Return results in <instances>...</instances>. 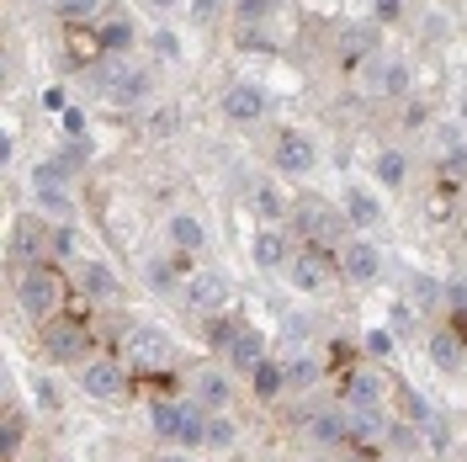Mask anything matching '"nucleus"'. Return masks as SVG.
I'll return each mask as SVG.
<instances>
[{
  "label": "nucleus",
  "instance_id": "nucleus-12",
  "mask_svg": "<svg viewBox=\"0 0 467 462\" xmlns=\"http://www.w3.org/2000/svg\"><path fill=\"white\" fill-rule=\"evenodd\" d=\"M223 356H229V367H234V373H244V377H250V373H255V367L265 362V335L244 324V330L234 335V346L223 351Z\"/></svg>",
  "mask_w": 467,
  "mask_h": 462
},
{
  "label": "nucleus",
  "instance_id": "nucleus-16",
  "mask_svg": "<svg viewBox=\"0 0 467 462\" xmlns=\"http://www.w3.org/2000/svg\"><path fill=\"white\" fill-rule=\"evenodd\" d=\"M250 394H255V399H282V394H287V362H271V356H265L261 367L250 373Z\"/></svg>",
  "mask_w": 467,
  "mask_h": 462
},
{
  "label": "nucleus",
  "instance_id": "nucleus-24",
  "mask_svg": "<svg viewBox=\"0 0 467 462\" xmlns=\"http://www.w3.org/2000/svg\"><path fill=\"white\" fill-rule=\"evenodd\" d=\"M186 415H192V404H154V436L160 441H181Z\"/></svg>",
  "mask_w": 467,
  "mask_h": 462
},
{
  "label": "nucleus",
  "instance_id": "nucleus-14",
  "mask_svg": "<svg viewBox=\"0 0 467 462\" xmlns=\"http://www.w3.org/2000/svg\"><path fill=\"white\" fill-rule=\"evenodd\" d=\"M382 394H388V383L378 373H350L346 377V404L350 409H382Z\"/></svg>",
  "mask_w": 467,
  "mask_h": 462
},
{
  "label": "nucleus",
  "instance_id": "nucleus-17",
  "mask_svg": "<svg viewBox=\"0 0 467 462\" xmlns=\"http://www.w3.org/2000/svg\"><path fill=\"white\" fill-rule=\"evenodd\" d=\"M346 224H356V229H378V224H382L378 192H367V186L346 192Z\"/></svg>",
  "mask_w": 467,
  "mask_h": 462
},
{
  "label": "nucleus",
  "instance_id": "nucleus-31",
  "mask_svg": "<svg viewBox=\"0 0 467 462\" xmlns=\"http://www.w3.org/2000/svg\"><path fill=\"white\" fill-rule=\"evenodd\" d=\"M319 383V362L314 356H287V388H314Z\"/></svg>",
  "mask_w": 467,
  "mask_h": 462
},
{
  "label": "nucleus",
  "instance_id": "nucleus-3",
  "mask_svg": "<svg viewBox=\"0 0 467 462\" xmlns=\"http://www.w3.org/2000/svg\"><path fill=\"white\" fill-rule=\"evenodd\" d=\"M265 107H271V96H265V86H255V80H234V86L223 90V117H229V122H261Z\"/></svg>",
  "mask_w": 467,
  "mask_h": 462
},
{
  "label": "nucleus",
  "instance_id": "nucleus-5",
  "mask_svg": "<svg viewBox=\"0 0 467 462\" xmlns=\"http://www.w3.org/2000/svg\"><path fill=\"white\" fill-rule=\"evenodd\" d=\"M340 271H346L356 288H372L382 277V250L372 245V239H350L346 250H340Z\"/></svg>",
  "mask_w": 467,
  "mask_h": 462
},
{
  "label": "nucleus",
  "instance_id": "nucleus-37",
  "mask_svg": "<svg viewBox=\"0 0 467 462\" xmlns=\"http://www.w3.org/2000/svg\"><path fill=\"white\" fill-rule=\"evenodd\" d=\"M149 288H154V292H171V288H175V266H171L165 256L149 260Z\"/></svg>",
  "mask_w": 467,
  "mask_h": 462
},
{
  "label": "nucleus",
  "instance_id": "nucleus-9",
  "mask_svg": "<svg viewBox=\"0 0 467 462\" xmlns=\"http://www.w3.org/2000/svg\"><path fill=\"white\" fill-rule=\"evenodd\" d=\"M80 388H86L90 399H122L128 377H122L117 362H86V367H80Z\"/></svg>",
  "mask_w": 467,
  "mask_h": 462
},
{
  "label": "nucleus",
  "instance_id": "nucleus-29",
  "mask_svg": "<svg viewBox=\"0 0 467 462\" xmlns=\"http://www.w3.org/2000/svg\"><path fill=\"white\" fill-rule=\"evenodd\" d=\"M234 441H239V425H234L229 415H207V452H229Z\"/></svg>",
  "mask_w": 467,
  "mask_h": 462
},
{
  "label": "nucleus",
  "instance_id": "nucleus-6",
  "mask_svg": "<svg viewBox=\"0 0 467 462\" xmlns=\"http://www.w3.org/2000/svg\"><path fill=\"white\" fill-rule=\"evenodd\" d=\"M101 90H107L112 107H139V101H149L154 80H149L144 69H112V75L101 80Z\"/></svg>",
  "mask_w": 467,
  "mask_h": 462
},
{
  "label": "nucleus",
  "instance_id": "nucleus-43",
  "mask_svg": "<svg viewBox=\"0 0 467 462\" xmlns=\"http://www.w3.org/2000/svg\"><path fill=\"white\" fill-rule=\"evenodd\" d=\"M58 128H64L69 139H86V112H80V107H69V112H58Z\"/></svg>",
  "mask_w": 467,
  "mask_h": 462
},
{
  "label": "nucleus",
  "instance_id": "nucleus-50",
  "mask_svg": "<svg viewBox=\"0 0 467 462\" xmlns=\"http://www.w3.org/2000/svg\"><path fill=\"white\" fill-rule=\"evenodd\" d=\"M457 112H462V122H467V90H462V101H457Z\"/></svg>",
  "mask_w": 467,
  "mask_h": 462
},
{
  "label": "nucleus",
  "instance_id": "nucleus-21",
  "mask_svg": "<svg viewBox=\"0 0 467 462\" xmlns=\"http://www.w3.org/2000/svg\"><path fill=\"white\" fill-rule=\"evenodd\" d=\"M250 207H255V218H265V224H282V218L292 213V203L271 186V181H261V186L250 192Z\"/></svg>",
  "mask_w": 467,
  "mask_h": 462
},
{
  "label": "nucleus",
  "instance_id": "nucleus-51",
  "mask_svg": "<svg viewBox=\"0 0 467 462\" xmlns=\"http://www.w3.org/2000/svg\"><path fill=\"white\" fill-rule=\"evenodd\" d=\"M346 462H372V457H346Z\"/></svg>",
  "mask_w": 467,
  "mask_h": 462
},
{
  "label": "nucleus",
  "instance_id": "nucleus-35",
  "mask_svg": "<svg viewBox=\"0 0 467 462\" xmlns=\"http://www.w3.org/2000/svg\"><path fill=\"white\" fill-rule=\"evenodd\" d=\"M54 11L64 22H90V16L101 11V0H54Z\"/></svg>",
  "mask_w": 467,
  "mask_h": 462
},
{
  "label": "nucleus",
  "instance_id": "nucleus-33",
  "mask_svg": "<svg viewBox=\"0 0 467 462\" xmlns=\"http://www.w3.org/2000/svg\"><path fill=\"white\" fill-rule=\"evenodd\" d=\"M409 298H414L420 309H436L441 298H446V282H436V277H414V282H409Z\"/></svg>",
  "mask_w": 467,
  "mask_h": 462
},
{
  "label": "nucleus",
  "instance_id": "nucleus-4",
  "mask_svg": "<svg viewBox=\"0 0 467 462\" xmlns=\"http://www.w3.org/2000/svg\"><path fill=\"white\" fill-rule=\"evenodd\" d=\"M86 324L80 319H54L48 330H43V351H48V362H80V351H86Z\"/></svg>",
  "mask_w": 467,
  "mask_h": 462
},
{
  "label": "nucleus",
  "instance_id": "nucleus-44",
  "mask_svg": "<svg viewBox=\"0 0 467 462\" xmlns=\"http://www.w3.org/2000/svg\"><path fill=\"white\" fill-rule=\"evenodd\" d=\"M32 394H37V404H43V409H58V394H54V383H48V377H37V383H32Z\"/></svg>",
  "mask_w": 467,
  "mask_h": 462
},
{
  "label": "nucleus",
  "instance_id": "nucleus-34",
  "mask_svg": "<svg viewBox=\"0 0 467 462\" xmlns=\"http://www.w3.org/2000/svg\"><path fill=\"white\" fill-rule=\"evenodd\" d=\"M361 351H367V356H372V362H388V356H393V330H367V335H361Z\"/></svg>",
  "mask_w": 467,
  "mask_h": 462
},
{
  "label": "nucleus",
  "instance_id": "nucleus-46",
  "mask_svg": "<svg viewBox=\"0 0 467 462\" xmlns=\"http://www.w3.org/2000/svg\"><path fill=\"white\" fill-rule=\"evenodd\" d=\"M446 303H451L457 314H467V282H446Z\"/></svg>",
  "mask_w": 467,
  "mask_h": 462
},
{
  "label": "nucleus",
  "instance_id": "nucleus-8",
  "mask_svg": "<svg viewBox=\"0 0 467 462\" xmlns=\"http://www.w3.org/2000/svg\"><path fill=\"white\" fill-rule=\"evenodd\" d=\"M250 256H255V266H265V271H276V266H287L297 250H292V234L276 229V224H265L255 239H250Z\"/></svg>",
  "mask_w": 467,
  "mask_h": 462
},
{
  "label": "nucleus",
  "instance_id": "nucleus-49",
  "mask_svg": "<svg viewBox=\"0 0 467 462\" xmlns=\"http://www.w3.org/2000/svg\"><path fill=\"white\" fill-rule=\"evenodd\" d=\"M149 5H154V11H171L175 0H149Z\"/></svg>",
  "mask_w": 467,
  "mask_h": 462
},
{
  "label": "nucleus",
  "instance_id": "nucleus-18",
  "mask_svg": "<svg viewBox=\"0 0 467 462\" xmlns=\"http://www.w3.org/2000/svg\"><path fill=\"white\" fill-rule=\"evenodd\" d=\"M409 86H414V69H409L404 58H388L372 75V96H409Z\"/></svg>",
  "mask_w": 467,
  "mask_h": 462
},
{
  "label": "nucleus",
  "instance_id": "nucleus-41",
  "mask_svg": "<svg viewBox=\"0 0 467 462\" xmlns=\"http://www.w3.org/2000/svg\"><path fill=\"white\" fill-rule=\"evenodd\" d=\"M175 122H181V112H175V107H165V112H154V117H149V133H154V139H171V133H175Z\"/></svg>",
  "mask_w": 467,
  "mask_h": 462
},
{
  "label": "nucleus",
  "instance_id": "nucleus-28",
  "mask_svg": "<svg viewBox=\"0 0 467 462\" xmlns=\"http://www.w3.org/2000/svg\"><path fill=\"white\" fill-rule=\"evenodd\" d=\"M69 175H75V165H69L64 154H54V160L32 165V192H37V186H69Z\"/></svg>",
  "mask_w": 467,
  "mask_h": 462
},
{
  "label": "nucleus",
  "instance_id": "nucleus-32",
  "mask_svg": "<svg viewBox=\"0 0 467 462\" xmlns=\"http://www.w3.org/2000/svg\"><path fill=\"white\" fill-rule=\"evenodd\" d=\"M378 48V27H350L346 43H340V58H361Z\"/></svg>",
  "mask_w": 467,
  "mask_h": 462
},
{
  "label": "nucleus",
  "instance_id": "nucleus-2",
  "mask_svg": "<svg viewBox=\"0 0 467 462\" xmlns=\"http://www.w3.org/2000/svg\"><path fill=\"white\" fill-rule=\"evenodd\" d=\"M329 277H335V266H329L324 250H297V256L287 260L292 292H324V288H329Z\"/></svg>",
  "mask_w": 467,
  "mask_h": 462
},
{
  "label": "nucleus",
  "instance_id": "nucleus-25",
  "mask_svg": "<svg viewBox=\"0 0 467 462\" xmlns=\"http://www.w3.org/2000/svg\"><path fill=\"white\" fill-rule=\"evenodd\" d=\"M96 37H101V48H107V54H128V48L139 43V27H133L128 16H117V22H107Z\"/></svg>",
  "mask_w": 467,
  "mask_h": 462
},
{
  "label": "nucleus",
  "instance_id": "nucleus-23",
  "mask_svg": "<svg viewBox=\"0 0 467 462\" xmlns=\"http://www.w3.org/2000/svg\"><path fill=\"white\" fill-rule=\"evenodd\" d=\"M32 197H37V213H48V218H58V224L75 218V197H69V186H37Z\"/></svg>",
  "mask_w": 467,
  "mask_h": 462
},
{
  "label": "nucleus",
  "instance_id": "nucleus-27",
  "mask_svg": "<svg viewBox=\"0 0 467 462\" xmlns=\"http://www.w3.org/2000/svg\"><path fill=\"white\" fill-rule=\"evenodd\" d=\"M350 441L382 446V409H350Z\"/></svg>",
  "mask_w": 467,
  "mask_h": 462
},
{
  "label": "nucleus",
  "instance_id": "nucleus-22",
  "mask_svg": "<svg viewBox=\"0 0 467 462\" xmlns=\"http://www.w3.org/2000/svg\"><path fill=\"white\" fill-rule=\"evenodd\" d=\"M372 171H378V186L399 192V186L409 181V154L404 149H378V165H372Z\"/></svg>",
  "mask_w": 467,
  "mask_h": 462
},
{
  "label": "nucleus",
  "instance_id": "nucleus-1",
  "mask_svg": "<svg viewBox=\"0 0 467 462\" xmlns=\"http://www.w3.org/2000/svg\"><path fill=\"white\" fill-rule=\"evenodd\" d=\"M58 303H64V277H58L48 260L43 266H27L22 282H16V309L27 319H37V324H48L58 314Z\"/></svg>",
  "mask_w": 467,
  "mask_h": 462
},
{
  "label": "nucleus",
  "instance_id": "nucleus-15",
  "mask_svg": "<svg viewBox=\"0 0 467 462\" xmlns=\"http://www.w3.org/2000/svg\"><path fill=\"white\" fill-rule=\"evenodd\" d=\"M425 351H431V362H436L441 373H462V335L457 330H436L431 341H425Z\"/></svg>",
  "mask_w": 467,
  "mask_h": 462
},
{
  "label": "nucleus",
  "instance_id": "nucleus-19",
  "mask_svg": "<svg viewBox=\"0 0 467 462\" xmlns=\"http://www.w3.org/2000/svg\"><path fill=\"white\" fill-rule=\"evenodd\" d=\"M308 436L324 441V446H346V441H350V415H335V409L308 415Z\"/></svg>",
  "mask_w": 467,
  "mask_h": 462
},
{
  "label": "nucleus",
  "instance_id": "nucleus-11",
  "mask_svg": "<svg viewBox=\"0 0 467 462\" xmlns=\"http://www.w3.org/2000/svg\"><path fill=\"white\" fill-rule=\"evenodd\" d=\"M165 239H171L175 256H197V250H207V224L202 218H192V213H171Z\"/></svg>",
  "mask_w": 467,
  "mask_h": 462
},
{
  "label": "nucleus",
  "instance_id": "nucleus-7",
  "mask_svg": "<svg viewBox=\"0 0 467 462\" xmlns=\"http://www.w3.org/2000/svg\"><path fill=\"white\" fill-rule=\"evenodd\" d=\"M319 165V149L308 133H282V144H276V171L282 175H308Z\"/></svg>",
  "mask_w": 467,
  "mask_h": 462
},
{
  "label": "nucleus",
  "instance_id": "nucleus-38",
  "mask_svg": "<svg viewBox=\"0 0 467 462\" xmlns=\"http://www.w3.org/2000/svg\"><path fill=\"white\" fill-rule=\"evenodd\" d=\"M271 5H276V0H234V16H239V22L250 27V22H261V16H271Z\"/></svg>",
  "mask_w": 467,
  "mask_h": 462
},
{
  "label": "nucleus",
  "instance_id": "nucleus-30",
  "mask_svg": "<svg viewBox=\"0 0 467 462\" xmlns=\"http://www.w3.org/2000/svg\"><path fill=\"white\" fill-rule=\"evenodd\" d=\"M22 436H27V425H22V415L11 409V415L0 420V462H16V452H22Z\"/></svg>",
  "mask_w": 467,
  "mask_h": 462
},
{
  "label": "nucleus",
  "instance_id": "nucleus-26",
  "mask_svg": "<svg viewBox=\"0 0 467 462\" xmlns=\"http://www.w3.org/2000/svg\"><path fill=\"white\" fill-rule=\"evenodd\" d=\"M133 356H139V362H149V367H165L171 341H165L160 330H139V335H133Z\"/></svg>",
  "mask_w": 467,
  "mask_h": 462
},
{
  "label": "nucleus",
  "instance_id": "nucleus-42",
  "mask_svg": "<svg viewBox=\"0 0 467 462\" xmlns=\"http://www.w3.org/2000/svg\"><path fill=\"white\" fill-rule=\"evenodd\" d=\"M404 16V0H372V27H382V22H399Z\"/></svg>",
  "mask_w": 467,
  "mask_h": 462
},
{
  "label": "nucleus",
  "instance_id": "nucleus-13",
  "mask_svg": "<svg viewBox=\"0 0 467 462\" xmlns=\"http://www.w3.org/2000/svg\"><path fill=\"white\" fill-rule=\"evenodd\" d=\"M80 292L90 303H112L117 298V271L101 266V260H80Z\"/></svg>",
  "mask_w": 467,
  "mask_h": 462
},
{
  "label": "nucleus",
  "instance_id": "nucleus-20",
  "mask_svg": "<svg viewBox=\"0 0 467 462\" xmlns=\"http://www.w3.org/2000/svg\"><path fill=\"white\" fill-rule=\"evenodd\" d=\"M197 404L207 409V415H223V409L234 404V388L223 373H202L197 377Z\"/></svg>",
  "mask_w": 467,
  "mask_h": 462
},
{
  "label": "nucleus",
  "instance_id": "nucleus-45",
  "mask_svg": "<svg viewBox=\"0 0 467 462\" xmlns=\"http://www.w3.org/2000/svg\"><path fill=\"white\" fill-rule=\"evenodd\" d=\"M64 160H69V165H86V160H90V144H86V139H69V144H64Z\"/></svg>",
  "mask_w": 467,
  "mask_h": 462
},
{
  "label": "nucleus",
  "instance_id": "nucleus-40",
  "mask_svg": "<svg viewBox=\"0 0 467 462\" xmlns=\"http://www.w3.org/2000/svg\"><path fill=\"white\" fill-rule=\"evenodd\" d=\"M149 48H154V54H160V58H181V37H175V32H165V27H160V32H154V37H149Z\"/></svg>",
  "mask_w": 467,
  "mask_h": 462
},
{
  "label": "nucleus",
  "instance_id": "nucleus-52",
  "mask_svg": "<svg viewBox=\"0 0 467 462\" xmlns=\"http://www.w3.org/2000/svg\"><path fill=\"white\" fill-rule=\"evenodd\" d=\"M165 462H186V457H165Z\"/></svg>",
  "mask_w": 467,
  "mask_h": 462
},
{
  "label": "nucleus",
  "instance_id": "nucleus-48",
  "mask_svg": "<svg viewBox=\"0 0 467 462\" xmlns=\"http://www.w3.org/2000/svg\"><path fill=\"white\" fill-rule=\"evenodd\" d=\"M223 5H229V0H192V11H197V16H218V11H223Z\"/></svg>",
  "mask_w": 467,
  "mask_h": 462
},
{
  "label": "nucleus",
  "instance_id": "nucleus-36",
  "mask_svg": "<svg viewBox=\"0 0 467 462\" xmlns=\"http://www.w3.org/2000/svg\"><path fill=\"white\" fill-rule=\"evenodd\" d=\"M244 324H229V319H207V346H218V351H229L234 346V335H239Z\"/></svg>",
  "mask_w": 467,
  "mask_h": 462
},
{
  "label": "nucleus",
  "instance_id": "nucleus-10",
  "mask_svg": "<svg viewBox=\"0 0 467 462\" xmlns=\"http://www.w3.org/2000/svg\"><path fill=\"white\" fill-rule=\"evenodd\" d=\"M223 298H229V282H223L218 271H197V277H186V303H192L197 314H218Z\"/></svg>",
  "mask_w": 467,
  "mask_h": 462
},
{
  "label": "nucleus",
  "instance_id": "nucleus-39",
  "mask_svg": "<svg viewBox=\"0 0 467 462\" xmlns=\"http://www.w3.org/2000/svg\"><path fill=\"white\" fill-rule=\"evenodd\" d=\"M54 256H80V229L75 224H58L54 229Z\"/></svg>",
  "mask_w": 467,
  "mask_h": 462
},
{
  "label": "nucleus",
  "instance_id": "nucleus-47",
  "mask_svg": "<svg viewBox=\"0 0 467 462\" xmlns=\"http://www.w3.org/2000/svg\"><path fill=\"white\" fill-rule=\"evenodd\" d=\"M43 112H69V101H64V90H43Z\"/></svg>",
  "mask_w": 467,
  "mask_h": 462
}]
</instances>
